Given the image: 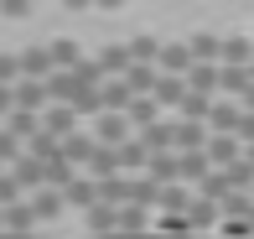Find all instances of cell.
<instances>
[{
	"label": "cell",
	"instance_id": "1",
	"mask_svg": "<svg viewBox=\"0 0 254 239\" xmlns=\"http://www.w3.org/2000/svg\"><path fill=\"white\" fill-rule=\"evenodd\" d=\"M156 73H166V78H187V73H192V52H187V42H177V37H161Z\"/></svg>",
	"mask_w": 254,
	"mask_h": 239
},
{
	"label": "cell",
	"instance_id": "2",
	"mask_svg": "<svg viewBox=\"0 0 254 239\" xmlns=\"http://www.w3.org/2000/svg\"><path fill=\"white\" fill-rule=\"evenodd\" d=\"M130 120L125 115H94V146H109V151H120L125 141H130Z\"/></svg>",
	"mask_w": 254,
	"mask_h": 239
},
{
	"label": "cell",
	"instance_id": "3",
	"mask_svg": "<svg viewBox=\"0 0 254 239\" xmlns=\"http://www.w3.org/2000/svg\"><path fill=\"white\" fill-rule=\"evenodd\" d=\"M130 104H135V94L125 78H104L99 83V115H125Z\"/></svg>",
	"mask_w": 254,
	"mask_h": 239
},
{
	"label": "cell",
	"instance_id": "4",
	"mask_svg": "<svg viewBox=\"0 0 254 239\" xmlns=\"http://www.w3.org/2000/svg\"><path fill=\"white\" fill-rule=\"evenodd\" d=\"M135 141H140L151 156H166L171 146H177V125H171V120H156V125H145V130H135ZM171 156H177V151H171Z\"/></svg>",
	"mask_w": 254,
	"mask_h": 239
},
{
	"label": "cell",
	"instance_id": "5",
	"mask_svg": "<svg viewBox=\"0 0 254 239\" xmlns=\"http://www.w3.org/2000/svg\"><path fill=\"white\" fill-rule=\"evenodd\" d=\"M207 161H213V172L244 161V141H239V135H207Z\"/></svg>",
	"mask_w": 254,
	"mask_h": 239
},
{
	"label": "cell",
	"instance_id": "6",
	"mask_svg": "<svg viewBox=\"0 0 254 239\" xmlns=\"http://www.w3.org/2000/svg\"><path fill=\"white\" fill-rule=\"evenodd\" d=\"M207 177H213V161H207V151L177 156V182H182V187H192V192H197V187H202Z\"/></svg>",
	"mask_w": 254,
	"mask_h": 239
},
{
	"label": "cell",
	"instance_id": "7",
	"mask_svg": "<svg viewBox=\"0 0 254 239\" xmlns=\"http://www.w3.org/2000/svg\"><path fill=\"white\" fill-rule=\"evenodd\" d=\"M249 63H254V37L228 31V37H223V52H218V68H249Z\"/></svg>",
	"mask_w": 254,
	"mask_h": 239
},
{
	"label": "cell",
	"instance_id": "8",
	"mask_svg": "<svg viewBox=\"0 0 254 239\" xmlns=\"http://www.w3.org/2000/svg\"><path fill=\"white\" fill-rule=\"evenodd\" d=\"M16 63H21V78H31V83H47L52 78V52L42 47H26V52H16Z\"/></svg>",
	"mask_w": 254,
	"mask_h": 239
},
{
	"label": "cell",
	"instance_id": "9",
	"mask_svg": "<svg viewBox=\"0 0 254 239\" xmlns=\"http://www.w3.org/2000/svg\"><path fill=\"white\" fill-rule=\"evenodd\" d=\"M239 99H213V109H207V135H234V125H239Z\"/></svg>",
	"mask_w": 254,
	"mask_h": 239
},
{
	"label": "cell",
	"instance_id": "10",
	"mask_svg": "<svg viewBox=\"0 0 254 239\" xmlns=\"http://www.w3.org/2000/svg\"><path fill=\"white\" fill-rule=\"evenodd\" d=\"M94 68H99V78H125V73H130V52H125V42H109V47H99Z\"/></svg>",
	"mask_w": 254,
	"mask_h": 239
},
{
	"label": "cell",
	"instance_id": "11",
	"mask_svg": "<svg viewBox=\"0 0 254 239\" xmlns=\"http://www.w3.org/2000/svg\"><path fill=\"white\" fill-rule=\"evenodd\" d=\"M42 130H47L52 141H67V135L78 130V115L67 104H47V109H42Z\"/></svg>",
	"mask_w": 254,
	"mask_h": 239
},
{
	"label": "cell",
	"instance_id": "12",
	"mask_svg": "<svg viewBox=\"0 0 254 239\" xmlns=\"http://www.w3.org/2000/svg\"><path fill=\"white\" fill-rule=\"evenodd\" d=\"M10 94H16V109H26V115H42V109L52 104V99H47V83H31V78H16Z\"/></svg>",
	"mask_w": 254,
	"mask_h": 239
},
{
	"label": "cell",
	"instance_id": "13",
	"mask_svg": "<svg viewBox=\"0 0 254 239\" xmlns=\"http://www.w3.org/2000/svg\"><path fill=\"white\" fill-rule=\"evenodd\" d=\"M57 151H63V161L78 172V166H88V156H94V135H88V130H73L67 141H57Z\"/></svg>",
	"mask_w": 254,
	"mask_h": 239
},
{
	"label": "cell",
	"instance_id": "14",
	"mask_svg": "<svg viewBox=\"0 0 254 239\" xmlns=\"http://www.w3.org/2000/svg\"><path fill=\"white\" fill-rule=\"evenodd\" d=\"M5 172L16 177V187L26 192V198H31V192H42V187H47V172H42V161H31V156H21V161H16V166H5Z\"/></svg>",
	"mask_w": 254,
	"mask_h": 239
},
{
	"label": "cell",
	"instance_id": "15",
	"mask_svg": "<svg viewBox=\"0 0 254 239\" xmlns=\"http://www.w3.org/2000/svg\"><path fill=\"white\" fill-rule=\"evenodd\" d=\"M187 52H192V63H207V68H218L223 37H218V31H192V37H187Z\"/></svg>",
	"mask_w": 254,
	"mask_h": 239
},
{
	"label": "cell",
	"instance_id": "16",
	"mask_svg": "<svg viewBox=\"0 0 254 239\" xmlns=\"http://www.w3.org/2000/svg\"><path fill=\"white\" fill-rule=\"evenodd\" d=\"M125 52H130L135 68H156V52H161V37L140 31V37H125Z\"/></svg>",
	"mask_w": 254,
	"mask_h": 239
},
{
	"label": "cell",
	"instance_id": "17",
	"mask_svg": "<svg viewBox=\"0 0 254 239\" xmlns=\"http://www.w3.org/2000/svg\"><path fill=\"white\" fill-rule=\"evenodd\" d=\"M63 208L67 213H88V208H94V182H88V177H73L63 187Z\"/></svg>",
	"mask_w": 254,
	"mask_h": 239
},
{
	"label": "cell",
	"instance_id": "18",
	"mask_svg": "<svg viewBox=\"0 0 254 239\" xmlns=\"http://www.w3.org/2000/svg\"><path fill=\"white\" fill-rule=\"evenodd\" d=\"M26 203H31V213H37V224H52V219H63V213H67V208H63V192H52V187L31 192Z\"/></svg>",
	"mask_w": 254,
	"mask_h": 239
},
{
	"label": "cell",
	"instance_id": "19",
	"mask_svg": "<svg viewBox=\"0 0 254 239\" xmlns=\"http://www.w3.org/2000/svg\"><path fill=\"white\" fill-rule=\"evenodd\" d=\"M151 99L161 109H182V99H187V83L182 78H166V73H156V88H151Z\"/></svg>",
	"mask_w": 254,
	"mask_h": 239
},
{
	"label": "cell",
	"instance_id": "20",
	"mask_svg": "<svg viewBox=\"0 0 254 239\" xmlns=\"http://www.w3.org/2000/svg\"><path fill=\"white\" fill-rule=\"evenodd\" d=\"M47 52H52V73H73V68L83 63V47H78L73 37H57Z\"/></svg>",
	"mask_w": 254,
	"mask_h": 239
},
{
	"label": "cell",
	"instance_id": "21",
	"mask_svg": "<svg viewBox=\"0 0 254 239\" xmlns=\"http://www.w3.org/2000/svg\"><path fill=\"white\" fill-rule=\"evenodd\" d=\"M187 83V94H202V99H218V68H207V63H192V73L182 78Z\"/></svg>",
	"mask_w": 254,
	"mask_h": 239
},
{
	"label": "cell",
	"instance_id": "22",
	"mask_svg": "<svg viewBox=\"0 0 254 239\" xmlns=\"http://www.w3.org/2000/svg\"><path fill=\"white\" fill-rule=\"evenodd\" d=\"M114 156H120V177H125V172H130V177H140V172H145V161H151V151H145L135 135H130V141H125Z\"/></svg>",
	"mask_w": 254,
	"mask_h": 239
},
{
	"label": "cell",
	"instance_id": "23",
	"mask_svg": "<svg viewBox=\"0 0 254 239\" xmlns=\"http://www.w3.org/2000/svg\"><path fill=\"white\" fill-rule=\"evenodd\" d=\"M177 156H192V151H207V125H177V146H171Z\"/></svg>",
	"mask_w": 254,
	"mask_h": 239
},
{
	"label": "cell",
	"instance_id": "24",
	"mask_svg": "<svg viewBox=\"0 0 254 239\" xmlns=\"http://www.w3.org/2000/svg\"><path fill=\"white\" fill-rule=\"evenodd\" d=\"M94 203L125 208V203H130V177H109V182H94Z\"/></svg>",
	"mask_w": 254,
	"mask_h": 239
},
{
	"label": "cell",
	"instance_id": "25",
	"mask_svg": "<svg viewBox=\"0 0 254 239\" xmlns=\"http://www.w3.org/2000/svg\"><path fill=\"white\" fill-rule=\"evenodd\" d=\"M120 177V156L109 151V146H94V156H88V182H109Z\"/></svg>",
	"mask_w": 254,
	"mask_h": 239
},
{
	"label": "cell",
	"instance_id": "26",
	"mask_svg": "<svg viewBox=\"0 0 254 239\" xmlns=\"http://www.w3.org/2000/svg\"><path fill=\"white\" fill-rule=\"evenodd\" d=\"M161 203V187L151 177H130V203H125V208H140V213H151Z\"/></svg>",
	"mask_w": 254,
	"mask_h": 239
},
{
	"label": "cell",
	"instance_id": "27",
	"mask_svg": "<svg viewBox=\"0 0 254 239\" xmlns=\"http://www.w3.org/2000/svg\"><path fill=\"white\" fill-rule=\"evenodd\" d=\"M249 88V68H218V99H239Z\"/></svg>",
	"mask_w": 254,
	"mask_h": 239
},
{
	"label": "cell",
	"instance_id": "28",
	"mask_svg": "<svg viewBox=\"0 0 254 239\" xmlns=\"http://www.w3.org/2000/svg\"><path fill=\"white\" fill-rule=\"evenodd\" d=\"M0 130H10V135H16V141H21V146H26L31 135L42 130V115H26V109H10V120L0 125Z\"/></svg>",
	"mask_w": 254,
	"mask_h": 239
},
{
	"label": "cell",
	"instance_id": "29",
	"mask_svg": "<svg viewBox=\"0 0 254 239\" xmlns=\"http://www.w3.org/2000/svg\"><path fill=\"white\" fill-rule=\"evenodd\" d=\"M140 177H151L156 187H171V182H177V156H171V151H166V156H151Z\"/></svg>",
	"mask_w": 254,
	"mask_h": 239
},
{
	"label": "cell",
	"instance_id": "30",
	"mask_svg": "<svg viewBox=\"0 0 254 239\" xmlns=\"http://www.w3.org/2000/svg\"><path fill=\"white\" fill-rule=\"evenodd\" d=\"M125 120H130V130H145V125L161 120V104H156V99H135V104L125 109Z\"/></svg>",
	"mask_w": 254,
	"mask_h": 239
},
{
	"label": "cell",
	"instance_id": "31",
	"mask_svg": "<svg viewBox=\"0 0 254 239\" xmlns=\"http://www.w3.org/2000/svg\"><path fill=\"white\" fill-rule=\"evenodd\" d=\"M218 177L228 182V192H254V166H249V161H234V166H223Z\"/></svg>",
	"mask_w": 254,
	"mask_h": 239
},
{
	"label": "cell",
	"instance_id": "32",
	"mask_svg": "<svg viewBox=\"0 0 254 239\" xmlns=\"http://www.w3.org/2000/svg\"><path fill=\"white\" fill-rule=\"evenodd\" d=\"M125 83H130V94H135V99H151V88H156V68H135V63H130Z\"/></svg>",
	"mask_w": 254,
	"mask_h": 239
},
{
	"label": "cell",
	"instance_id": "33",
	"mask_svg": "<svg viewBox=\"0 0 254 239\" xmlns=\"http://www.w3.org/2000/svg\"><path fill=\"white\" fill-rule=\"evenodd\" d=\"M42 172H47V187H52V192H63V187H67V182H73V177H78V172H73V166H67V161H63V151H57V156H52V161H47V166H42Z\"/></svg>",
	"mask_w": 254,
	"mask_h": 239
},
{
	"label": "cell",
	"instance_id": "34",
	"mask_svg": "<svg viewBox=\"0 0 254 239\" xmlns=\"http://www.w3.org/2000/svg\"><path fill=\"white\" fill-rule=\"evenodd\" d=\"M26 156H31V161H42V166H47L52 156H57V141H52L47 130H37V135H31V141H26Z\"/></svg>",
	"mask_w": 254,
	"mask_h": 239
},
{
	"label": "cell",
	"instance_id": "35",
	"mask_svg": "<svg viewBox=\"0 0 254 239\" xmlns=\"http://www.w3.org/2000/svg\"><path fill=\"white\" fill-rule=\"evenodd\" d=\"M21 156H26V146H21L10 130H0V166H16Z\"/></svg>",
	"mask_w": 254,
	"mask_h": 239
},
{
	"label": "cell",
	"instance_id": "36",
	"mask_svg": "<svg viewBox=\"0 0 254 239\" xmlns=\"http://www.w3.org/2000/svg\"><path fill=\"white\" fill-rule=\"evenodd\" d=\"M31 10H37V0H0V16L5 21H26Z\"/></svg>",
	"mask_w": 254,
	"mask_h": 239
},
{
	"label": "cell",
	"instance_id": "37",
	"mask_svg": "<svg viewBox=\"0 0 254 239\" xmlns=\"http://www.w3.org/2000/svg\"><path fill=\"white\" fill-rule=\"evenodd\" d=\"M21 198H26V192L16 187V177H10V172H0V208H16Z\"/></svg>",
	"mask_w": 254,
	"mask_h": 239
},
{
	"label": "cell",
	"instance_id": "38",
	"mask_svg": "<svg viewBox=\"0 0 254 239\" xmlns=\"http://www.w3.org/2000/svg\"><path fill=\"white\" fill-rule=\"evenodd\" d=\"M21 78V63H16V52H0V83H16Z\"/></svg>",
	"mask_w": 254,
	"mask_h": 239
},
{
	"label": "cell",
	"instance_id": "39",
	"mask_svg": "<svg viewBox=\"0 0 254 239\" xmlns=\"http://www.w3.org/2000/svg\"><path fill=\"white\" fill-rule=\"evenodd\" d=\"M16 83H0V120H10V109H16V94H10Z\"/></svg>",
	"mask_w": 254,
	"mask_h": 239
},
{
	"label": "cell",
	"instance_id": "40",
	"mask_svg": "<svg viewBox=\"0 0 254 239\" xmlns=\"http://www.w3.org/2000/svg\"><path fill=\"white\" fill-rule=\"evenodd\" d=\"M234 135H239V141L249 146V141H254V115H239V125H234Z\"/></svg>",
	"mask_w": 254,
	"mask_h": 239
},
{
	"label": "cell",
	"instance_id": "41",
	"mask_svg": "<svg viewBox=\"0 0 254 239\" xmlns=\"http://www.w3.org/2000/svg\"><path fill=\"white\" fill-rule=\"evenodd\" d=\"M239 109H244V115H254V78H249V88H244V94H239Z\"/></svg>",
	"mask_w": 254,
	"mask_h": 239
},
{
	"label": "cell",
	"instance_id": "42",
	"mask_svg": "<svg viewBox=\"0 0 254 239\" xmlns=\"http://www.w3.org/2000/svg\"><path fill=\"white\" fill-rule=\"evenodd\" d=\"M57 5H67V10H94V0H57Z\"/></svg>",
	"mask_w": 254,
	"mask_h": 239
},
{
	"label": "cell",
	"instance_id": "43",
	"mask_svg": "<svg viewBox=\"0 0 254 239\" xmlns=\"http://www.w3.org/2000/svg\"><path fill=\"white\" fill-rule=\"evenodd\" d=\"M94 5H99V10H120L125 0H94Z\"/></svg>",
	"mask_w": 254,
	"mask_h": 239
},
{
	"label": "cell",
	"instance_id": "44",
	"mask_svg": "<svg viewBox=\"0 0 254 239\" xmlns=\"http://www.w3.org/2000/svg\"><path fill=\"white\" fill-rule=\"evenodd\" d=\"M244 161H249V166H254V141H249V146H244Z\"/></svg>",
	"mask_w": 254,
	"mask_h": 239
},
{
	"label": "cell",
	"instance_id": "45",
	"mask_svg": "<svg viewBox=\"0 0 254 239\" xmlns=\"http://www.w3.org/2000/svg\"><path fill=\"white\" fill-rule=\"evenodd\" d=\"M249 78H254V63H249Z\"/></svg>",
	"mask_w": 254,
	"mask_h": 239
},
{
	"label": "cell",
	"instance_id": "46",
	"mask_svg": "<svg viewBox=\"0 0 254 239\" xmlns=\"http://www.w3.org/2000/svg\"><path fill=\"white\" fill-rule=\"evenodd\" d=\"M0 172H5V166H0Z\"/></svg>",
	"mask_w": 254,
	"mask_h": 239
},
{
	"label": "cell",
	"instance_id": "47",
	"mask_svg": "<svg viewBox=\"0 0 254 239\" xmlns=\"http://www.w3.org/2000/svg\"><path fill=\"white\" fill-rule=\"evenodd\" d=\"M249 198H254V192H249Z\"/></svg>",
	"mask_w": 254,
	"mask_h": 239
}]
</instances>
